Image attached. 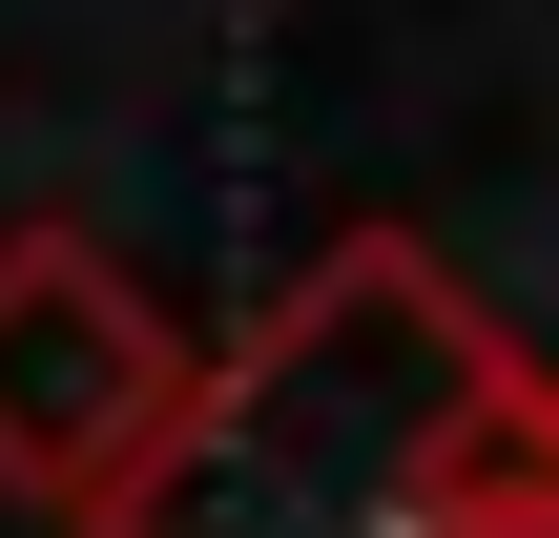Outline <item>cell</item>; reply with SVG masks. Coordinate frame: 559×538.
<instances>
[{"mask_svg": "<svg viewBox=\"0 0 559 538\" xmlns=\"http://www.w3.org/2000/svg\"><path fill=\"white\" fill-rule=\"evenodd\" d=\"M187 352H207V332H187L104 228H62V207L0 228V498L83 538L104 498H124V456L166 435Z\"/></svg>", "mask_w": 559, "mask_h": 538, "instance_id": "2", "label": "cell"}, {"mask_svg": "<svg viewBox=\"0 0 559 538\" xmlns=\"http://www.w3.org/2000/svg\"><path fill=\"white\" fill-rule=\"evenodd\" d=\"M83 538H559V394L415 228H332L228 352H187Z\"/></svg>", "mask_w": 559, "mask_h": 538, "instance_id": "1", "label": "cell"}]
</instances>
